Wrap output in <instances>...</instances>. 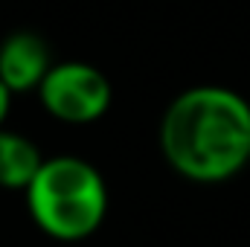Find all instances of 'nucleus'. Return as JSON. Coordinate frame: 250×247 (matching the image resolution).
Segmentation results:
<instances>
[{"instance_id": "2", "label": "nucleus", "mask_w": 250, "mask_h": 247, "mask_svg": "<svg viewBox=\"0 0 250 247\" xmlns=\"http://www.w3.org/2000/svg\"><path fill=\"white\" fill-rule=\"evenodd\" d=\"M35 224L62 242H79L99 230L108 212V186L99 169L82 157L59 154L41 163L26 186Z\"/></svg>"}, {"instance_id": "7", "label": "nucleus", "mask_w": 250, "mask_h": 247, "mask_svg": "<svg viewBox=\"0 0 250 247\" xmlns=\"http://www.w3.org/2000/svg\"><path fill=\"white\" fill-rule=\"evenodd\" d=\"M248 102H250V99H248Z\"/></svg>"}, {"instance_id": "4", "label": "nucleus", "mask_w": 250, "mask_h": 247, "mask_svg": "<svg viewBox=\"0 0 250 247\" xmlns=\"http://www.w3.org/2000/svg\"><path fill=\"white\" fill-rule=\"evenodd\" d=\"M50 67V47L35 32H12L0 44V82L9 93L38 90Z\"/></svg>"}, {"instance_id": "3", "label": "nucleus", "mask_w": 250, "mask_h": 247, "mask_svg": "<svg viewBox=\"0 0 250 247\" xmlns=\"http://www.w3.org/2000/svg\"><path fill=\"white\" fill-rule=\"evenodd\" d=\"M41 105L47 114L70 125L96 123L108 114L114 90L102 70L84 62H62L53 64L44 82L38 84Z\"/></svg>"}, {"instance_id": "1", "label": "nucleus", "mask_w": 250, "mask_h": 247, "mask_svg": "<svg viewBox=\"0 0 250 247\" xmlns=\"http://www.w3.org/2000/svg\"><path fill=\"white\" fill-rule=\"evenodd\" d=\"M160 151L192 184L230 181L250 163V102L221 84L178 93L160 120Z\"/></svg>"}, {"instance_id": "5", "label": "nucleus", "mask_w": 250, "mask_h": 247, "mask_svg": "<svg viewBox=\"0 0 250 247\" xmlns=\"http://www.w3.org/2000/svg\"><path fill=\"white\" fill-rule=\"evenodd\" d=\"M41 163L44 157L32 140L12 131H0V186L26 189L35 172L41 169Z\"/></svg>"}, {"instance_id": "6", "label": "nucleus", "mask_w": 250, "mask_h": 247, "mask_svg": "<svg viewBox=\"0 0 250 247\" xmlns=\"http://www.w3.org/2000/svg\"><path fill=\"white\" fill-rule=\"evenodd\" d=\"M9 99H12V93L3 87V82H0V125L6 120V114H9Z\"/></svg>"}]
</instances>
